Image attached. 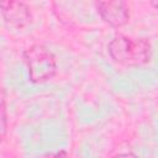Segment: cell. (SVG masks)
Listing matches in <instances>:
<instances>
[{"mask_svg": "<svg viewBox=\"0 0 158 158\" xmlns=\"http://www.w3.org/2000/svg\"><path fill=\"white\" fill-rule=\"evenodd\" d=\"M151 44L146 38H132L117 35L109 43V53L112 59L123 65H142L151 59Z\"/></svg>", "mask_w": 158, "mask_h": 158, "instance_id": "6da1fadb", "label": "cell"}, {"mask_svg": "<svg viewBox=\"0 0 158 158\" xmlns=\"http://www.w3.org/2000/svg\"><path fill=\"white\" fill-rule=\"evenodd\" d=\"M23 60L28 68L30 79L33 83H43L56 74V58L42 44H33L23 52Z\"/></svg>", "mask_w": 158, "mask_h": 158, "instance_id": "7a4b0ae2", "label": "cell"}, {"mask_svg": "<svg viewBox=\"0 0 158 158\" xmlns=\"http://www.w3.org/2000/svg\"><path fill=\"white\" fill-rule=\"evenodd\" d=\"M0 10L7 25L15 28L25 27L31 21L28 6L22 1H4L0 2Z\"/></svg>", "mask_w": 158, "mask_h": 158, "instance_id": "3957f363", "label": "cell"}, {"mask_svg": "<svg viewBox=\"0 0 158 158\" xmlns=\"http://www.w3.org/2000/svg\"><path fill=\"white\" fill-rule=\"evenodd\" d=\"M96 5L101 17L111 26L120 27L125 25L130 17L127 5L123 1H100Z\"/></svg>", "mask_w": 158, "mask_h": 158, "instance_id": "277c9868", "label": "cell"}, {"mask_svg": "<svg viewBox=\"0 0 158 158\" xmlns=\"http://www.w3.org/2000/svg\"><path fill=\"white\" fill-rule=\"evenodd\" d=\"M6 126H7V118H6L5 94H4V90L0 89V141L6 135Z\"/></svg>", "mask_w": 158, "mask_h": 158, "instance_id": "5b68a950", "label": "cell"}, {"mask_svg": "<svg viewBox=\"0 0 158 158\" xmlns=\"http://www.w3.org/2000/svg\"><path fill=\"white\" fill-rule=\"evenodd\" d=\"M42 158H68V156H67V153L64 151H59V152H56V153L46 154Z\"/></svg>", "mask_w": 158, "mask_h": 158, "instance_id": "8992f818", "label": "cell"}, {"mask_svg": "<svg viewBox=\"0 0 158 158\" xmlns=\"http://www.w3.org/2000/svg\"><path fill=\"white\" fill-rule=\"evenodd\" d=\"M114 158H137V157L133 153H121V154L115 156Z\"/></svg>", "mask_w": 158, "mask_h": 158, "instance_id": "52a82bcc", "label": "cell"}]
</instances>
